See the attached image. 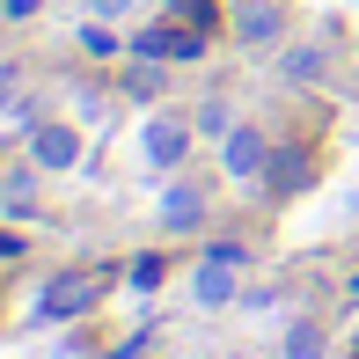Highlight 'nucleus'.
Here are the masks:
<instances>
[{"instance_id": "1", "label": "nucleus", "mask_w": 359, "mask_h": 359, "mask_svg": "<svg viewBox=\"0 0 359 359\" xmlns=\"http://www.w3.org/2000/svg\"><path fill=\"white\" fill-rule=\"evenodd\" d=\"M110 293V264H74V271H59L52 286H44V323H67V316H88L95 301Z\"/></svg>"}, {"instance_id": "2", "label": "nucleus", "mask_w": 359, "mask_h": 359, "mask_svg": "<svg viewBox=\"0 0 359 359\" xmlns=\"http://www.w3.org/2000/svg\"><path fill=\"white\" fill-rule=\"evenodd\" d=\"M220 161H227V176H264V161H271V140H264V125H227L220 133Z\"/></svg>"}, {"instance_id": "3", "label": "nucleus", "mask_w": 359, "mask_h": 359, "mask_svg": "<svg viewBox=\"0 0 359 359\" xmlns=\"http://www.w3.org/2000/svg\"><path fill=\"white\" fill-rule=\"evenodd\" d=\"M133 52L140 59H198L205 52V29H191V22H147L133 37Z\"/></svg>"}, {"instance_id": "4", "label": "nucleus", "mask_w": 359, "mask_h": 359, "mask_svg": "<svg viewBox=\"0 0 359 359\" xmlns=\"http://www.w3.org/2000/svg\"><path fill=\"white\" fill-rule=\"evenodd\" d=\"M235 264H250L242 242H213V250H205V264H198V301L205 308H220L227 293H235Z\"/></svg>"}, {"instance_id": "5", "label": "nucleus", "mask_w": 359, "mask_h": 359, "mask_svg": "<svg viewBox=\"0 0 359 359\" xmlns=\"http://www.w3.org/2000/svg\"><path fill=\"white\" fill-rule=\"evenodd\" d=\"M154 220L169 227V235H198V227H205V191L198 184H169L161 205H154Z\"/></svg>"}, {"instance_id": "6", "label": "nucleus", "mask_w": 359, "mask_h": 359, "mask_svg": "<svg viewBox=\"0 0 359 359\" xmlns=\"http://www.w3.org/2000/svg\"><path fill=\"white\" fill-rule=\"evenodd\" d=\"M29 161H37V169H74L81 161V133L67 118L59 125H37V133H29Z\"/></svg>"}, {"instance_id": "7", "label": "nucleus", "mask_w": 359, "mask_h": 359, "mask_svg": "<svg viewBox=\"0 0 359 359\" xmlns=\"http://www.w3.org/2000/svg\"><path fill=\"white\" fill-rule=\"evenodd\" d=\"M140 147H147V161H154V169H176V161H184V147H191V125H184V118H154Z\"/></svg>"}, {"instance_id": "8", "label": "nucleus", "mask_w": 359, "mask_h": 359, "mask_svg": "<svg viewBox=\"0 0 359 359\" xmlns=\"http://www.w3.org/2000/svg\"><path fill=\"white\" fill-rule=\"evenodd\" d=\"M279 29H286V8H279V0H242V22H235L242 44H271Z\"/></svg>"}, {"instance_id": "9", "label": "nucleus", "mask_w": 359, "mask_h": 359, "mask_svg": "<svg viewBox=\"0 0 359 359\" xmlns=\"http://www.w3.org/2000/svg\"><path fill=\"white\" fill-rule=\"evenodd\" d=\"M264 184H271V191H301V184H308V154H271V161H264Z\"/></svg>"}, {"instance_id": "10", "label": "nucleus", "mask_w": 359, "mask_h": 359, "mask_svg": "<svg viewBox=\"0 0 359 359\" xmlns=\"http://www.w3.org/2000/svg\"><path fill=\"white\" fill-rule=\"evenodd\" d=\"M161 67H169V59H140V67L125 74V88H133L140 103H154V95H161V81H169V74H161Z\"/></svg>"}, {"instance_id": "11", "label": "nucleus", "mask_w": 359, "mask_h": 359, "mask_svg": "<svg viewBox=\"0 0 359 359\" xmlns=\"http://www.w3.org/2000/svg\"><path fill=\"white\" fill-rule=\"evenodd\" d=\"M169 15H176V22H191V29H205V37H213V29H220L213 0H169Z\"/></svg>"}, {"instance_id": "12", "label": "nucleus", "mask_w": 359, "mask_h": 359, "mask_svg": "<svg viewBox=\"0 0 359 359\" xmlns=\"http://www.w3.org/2000/svg\"><path fill=\"white\" fill-rule=\"evenodd\" d=\"M81 52L88 59H118V29H103V15H95V22L81 29Z\"/></svg>"}, {"instance_id": "13", "label": "nucleus", "mask_w": 359, "mask_h": 359, "mask_svg": "<svg viewBox=\"0 0 359 359\" xmlns=\"http://www.w3.org/2000/svg\"><path fill=\"white\" fill-rule=\"evenodd\" d=\"M0 205H8V213H15V220H37V191H29V184H22V176H15V184H8V191H0Z\"/></svg>"}, {"instance_id": "14", "label": "nucleus", "mask_w": 359, "mask_h": 359, "mask_svg": "<svg viewBox=\"0 0 359 359\" xmlns=\"http://www.w3.org/2000/svg\"><path fill=\"white\" fill-rule=\"evenodd\" d=\"M161 279H169V257H154V250L133 257V286H161Z\"/></svg>"}, {"instance_id": "15", "label": "nucleus", "mask_w": 359, "mask_h": 359, "mask_svg": "<svg viewBox=\"0 0 359 359\" xmlns=\"http://www.w3.org/2000/svg\"><path fill=\"white\" fill-rule=\"evenodd\" d=\"M286 352H293V359H323V337H316V323H293Z\"/></svg>"}, {"instance_id": "16", "label": "nucleus", "mask_w": 359, "mask_h": 359, "mask_svg": "<svg viewBox=\"0 0 359 359\" xmlns=\"http://www.w3.org/2000/svg\"><path fill=\"white\" fill-rule=\"evenodd\" d=\"M227 125H235V118H227V95H213V103H198V133H227Z\"/></svg>"}, {"instance_id": "17", "label": "nucleus", "mask_w": 359, "mask_h": 359, "mask_svg": "<svg viewBox=\"0 0 359 359\" xmlns=\"http://www.w3.org/2000/svg\"><path fill=\"white\" fill-rule=\"evenodd\" d=\"M88 8H95V15H125L133 0H88Z\"/></svg>"}, {"instance_id": "18", "label": "nucleus", "mask_w": 359, "mask_h": 359, "mask_svg": "<svg viewBox=\"0 0 359 359\" xmlns=\"http://www.w3.org/2000/svg\"><path fill=\"white\" fill-rule=\"evenodd\" d=\"M0 103H15V67H0Z\"/></svg>"}, {"instance_id": "19", "label": "nucleus", "mask_w": 359, "mask_h": 359, "mask_svg": "<svg viewBox=\"0 0 359 359\" xmlns=\"http://www.w3.org/2000/svg\"><path fill=\"white\" fill-rule=\"evenodd\" d=\"M8 15H37V0H8Z\"/></svg>"}, {"instance_id": "20", "label": "nucleus", "mask_w": 359, "mask_h": 359, "mask_svg": "<svg viewBox=\"0 0 359 359\" xmlns=\"http://www.w3.org/2000/svg\"><path fill=\"white\" fill-rule=\"evenodd\" d=\"M0 257H22V242H15V235H0Z\"/></svg>"}, {"instance_id": "21", "label": "nucleus", "mask_w": 359, "mask_h": 359, "mask_svg": "<svg viewBox=\"0 0 359 359\" xmlns=\"http://www.w3.org/2000/svg\"><path fill=\"white\" fill-rule=\"evenodd\" d=\"M235 359H257V352H235Z\"/></svg>"}, {"instance_id": "22", "label": "nucleus", "mask_w": 359, "mask_h": 359, "mask_svg": "<svg viewBox=\"0 0 359 359\" xmlns=\"http://www.w3.org/2000/svg\"><path fill=\"white\" fill-rule=\"evenodd\" d=\"M235 8H242V0H235Z\"/></svg>"}]
</instances>
